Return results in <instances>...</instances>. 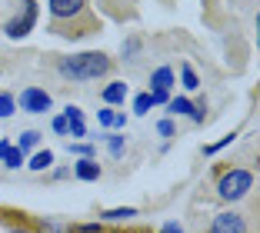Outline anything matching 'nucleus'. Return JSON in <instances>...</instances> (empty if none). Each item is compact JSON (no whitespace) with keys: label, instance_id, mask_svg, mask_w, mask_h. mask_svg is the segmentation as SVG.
<instances>
[{"label":"nucleus","instance_id":"f257e3e1","mask_svg":"<svg viewBox=\"0 0 260 233\" xmlns=\"http://www.w3.org/2000/svg\"><path fill=\"white\" fill-rule=\"evenodd\" d=\"M57 70L67 80H97V77H104L110 70V57H104V53H77V57H63L57 63Z\"/></svg>","mask_w":260,"mask_h":233},{"label":"nucleus","instance_id":"f03ea898","mask_svg":"<svg viewBox=\"0 0 260 233\" xmlns=\"http://www.w3.org/2000/svg\"><path fill=\"white\" fill-rule=\"evenodd\" d=\"M253 187V173L250 170H227L217 183V193L220 200H244Z\"/></svg>","mask_w":260,"mask_h":233},{"label":"nucleus","instance_id":"7ed1b4c3","mask_svg":"<svg viewBox=\"0 0 260 233\" xmlns=\"http://www.w3.org/2000/svg\"><path fill=\"white\" fill-rule=\"evenodd\" d=\"M34 23H37V4H34V0H23V14L7 23V37H14V40L27 37V30H30Z\"/></svg>","mask_w":260,"mask_h":233},{"label":"nucleus","instance_id":"20e7f679","mask_svg":"<svg viewBox=\"0 0 260 233\" xmlns=\"http://www.w3.org/2000/svg\"><path fill=\"white\" fill-rule=\"evenodd\" d=\"M210 233H250V230H247V217H244V213L227 210V213H217V217H214Z\"/></svg>","mask_w":260,"mask_h":233},{"label":"nucleus","instance_id":"39448f33","mask_svg":"<svg viewBox=\"0 0 260 233\" xmlns=\"http://www.w3.org/2000/svg\"><path fill=\"white\" fill-rule=\"evenodd\" d=\"M17 104H20L27 113H47V110H50V93L40 90V87H27Z\"/></svg>","mask_w":260,"mask_h":233},{"label":"nucleus","instance_id":"423d86ee","mask_svg":"<svg viewBox=\"0 0 260 233\" xmlns=\"http://www.w3.org/2000/svg\"><path fill=\"white\" fill-rule=\"evenodd\" d=\"M84 10V0H50V14L57 20H67V17H77Z\"/></svg>","mask_w":260,"mask_h":233},{"label":"nucleus","instance_id":"0eeeda50","mask_svg":"<svg viewBox=\"0 0 260 233\" xmlns=\"http://www.w3.org/2000/svg\"><path fill=\"white\" fill-rule=\"evenodd\" d=\"M170 87H174V70L170 67H157L150 74V93L153 90H167L170 93Z\"/></svg>","mask_w":260,"mask_h":233},{"label":"nucleus","instance_id":"6e6552de","mask_svg":"<svg viewBox=\"0 0 260 233\" xmlns=\"http://www.w3.org/2000/svg\"><path fill=\"white\" fill-rule=\"evenodd\" d=\"M123 100H127V83L123 80H114V83L104 87V104L107 107H117V104H123Z\"/></svg>","mask_w":260,"mask_h":233},{"label":"nucleus","instance_id":"1a4fd4ad","mask_svg":"<svg viewBox=\"0 0 260 233\" xmlns=\"http://www.w3.org/2000/svg\"><path fill=\"white\" fill-rule=\"evenodd\" d=\"M74 173L80 177V180H97L100 167H97V160H93V157H80V160H77V167H74Z\"/></svg>","mask_w":260,"mask_h":233},{"label":"nucleus","instance_id":"9d476101","mask_svg":"<svg viewBox=\"0 0 260 233\" xmlns=\"http://www.w3.org/2000/svg\"><path fill=\"white\" fill-rule=\"evenodd\" d=\"M97 120L104 123V127H127V117H123V110H97Z\"/></svg>","mask_w":260,"mask_h":233},{"label":"nucleus","instance_id":"9b49d317","mask_svg":"<svg viewBox=\"0 0 260 233\" xmlns=\"http://www.w3.org/2000/svg\"><path fill=\"white\" fill-rule=\"evenodd\" d=\"M37 143H40V134H37V130H23V134H20V140H17V150H34V147H37Z\"/></svg>","mask_w":260,"mask_h":233},{"label":"nucleus","instance_id":"f8f14e48","mask_svg":"<svg viewBox=\"0 0 260 233\" xmlns=\"http://www.w3.org/2000/svg\"><path fill=\"white\" fill-rule=\"evenodd\" d=\"M167 110H170V113H184V117H190V113H193V104H190L187 97H174V100L167 104Z\"/></svg>","mask_w":260,"mask_h":233},{"label":"nucleus","instance_id":"ddd939ff","mask_svg":"<svg viewBox=\"0 0 260 233\" xmlns=\"http://www.w3.org/2000/svg\"><path fill=\"white\" fill-rule=\"evenodd\" d=\"M50 163H54V153H50V150H40V153L30 157V170H47Z\"/></svg>","mask_w":260,"mask_h":233},{"label":"nucleus","instance_id":"4468645a","mask_svg":"<svg viewBox=\"0 0 260 233\" xmlns=\"http://www.w3.org/2000/svg\"><path fill=\"white\" fill-rule=\"evenodd\" d=\"M137 217V210L134 207H120V210H104V220H114V223H120V220H130Z\"/></svg>","mask_w":260,"mask_h":233},{"label":"nucleus","instance_id":"2eb2a0df","mask_svg":"<svg viewBox=\"0 0 260 233\" xmlns=\"http://www.w3.org/2000/svg\"><path fill=\"white\" fill-rule=\"evenodd\" d=\"M180 77H184V87H187V90H197V87H200V80H197V74L190 70V63H184V67H180Z\"/></svg>","mask_w":260,"mask_h":233},{"label":"nucleus","instance_id":"dca6fc26","mask_svg":"<svg viewBox=\"0 0 260 233\" xmlns=\"http://www.w3.org/2000/svg\"><path fill=\"white\" fill-rule=\"evenodd\" d=\"M4 163H7L10 170H17V167L23 163V153L17 150V147H7V153H4Z\"/></svg>","mask_w":260,"mask_h":233},{"label":"nucleus","instance_id":"f3484780","mask_svg":"<svg viewBox=\"0 0 260 233\" xmlns=\"http://www.w3.org/2000/svg\"><path fill=\"white\" fill-rule=\"evenodd\" d=\"M14 110H17V100L10 93H0V117H10Z\"/></svg>","mask_w":260,"mask_h":233},{"label":"nucleus","instance_id":"a211bd4d","mask_svg":"<svg viewBox=\"0 0 260 233\" xmlns=\"http://www.w3.org/2000/svg\"><path fill=\"white\" fill-rule=\"evenodd\" d=\"M153 107V100H150V93H140L137 100H134V113H147Z\"/></svg>","mask_w":260,"mask_h":233},{"label":"nucleus","instance_id":"6ab92c4d","mask_svg":"<svg viewBox=\"0 0 260 233\" xmlns=\"http://www.w3.org/2000/svg\"><path fill=\"white\" fill-rule=\"evenodd\" d=\"M67 134L70 137H87V123L84 120H67Z\"/></svg>","mask_w":260,"mask_h":233},{"label":"nucleus","instance_id":"aec40b11","mask_svg":"<svg viewBox=\"0 0 260 233\" xmlns=\"http://www.w3.org/2000/svg\"><path fill=\"white\" fill-rule=\"evenodd\" d=\"M70 153H77V157H93V147L90 143H70Z\"/></svg>","mask_w":260,"mask_h":233},{"label":"nucleus","instance_id":"412c9836","mask_svg":"<svg viewBox=\"0 0 260 233\" xmlns=\"http://www.w3.org/2000/svg\"><path fill=\"white\" fill-rule=\"evenodd\" d=\"M107 143H110V153H114V157H120V153H123V137H114V134H110Z\"/></svg>","mask_w":260,"mask_h":233},{"label":"nucleus","instance_id":"4be33fe9","mask_svg":"<svg viewBox=\"0 0 260 233\" xmlns=\"http://www.w3.org/2000/svg\"><path fill=\"white\" fill-rule=\"evenodd\" d=\"M37 233H70V230H67V226H60V223H40Z\"/></svg>","mask_w":260,"mask_h":233},{"label":"nucleus","instance_id":"5701e85b","mask_svg":"<svg viewBox=\"0 0 260 233\" xmlns=\"http://www.w3.org/2000/svg\"><path fill=\"white\" fill-rule=\"evenodd\" d=\"M150 100H153V107H157V104H170V93L167 90H153Z\"/></svg>","mask_w":260,"mask_h":233},{"label":"nucleus","instance_id":"b1692460","mask_svg":"<svg viewBox=\"0 0 260 233\" xmlns=\"http://www.w3.org/2000/svg\"><path fill=\"white\" fill-rule=\"evenodd\" d=\"M204 117H207L204 104H193V113H190V120H193V123H204Z\"/></svg>","mask_w":260,"mask_h":233},{"label":"nucleus","instance_id":"393cba45","mask_svg":"<svg viewBox=\"0 0 260 233\" xmlns=\"http://www.w3.org/2000/svg\"><path fill=\"white\" fill-rule=\"evenodd\" d=\"M63 120H84L80 107H67V110H63Z\"/></svg>","mask_w":260,"mask_h":233},{"label":"nucleus","instance_id":"a878e982","mask_svg":"<svg viewBox=\"0 0 260 233\" xmlns=\"http://www.w3.org/2000/svg\"><path fill=\"white\" fill-rule=\"evenodd\" d=\"M157 134H160V137H174V123H170V120H160V123H157Z\"/></svg>","mask_w":260,"mask_h":233},{"label":"nucleus","instance_id":"bb28decb","mask_svg":"<svg viewBox=\"0 0 260 233\" xmlns=\"http://www.w3.org/2000/svg\"><path fill=\"white\" fill-rule=\"evenodd\" d=\"M50 127H54L57 134H67V120H63V117H54V123H50Z\"/></svg>","mask_w":260,"mask_h":233},{"label":"nucleus","instance_id":"cd10ccee","mask_svg":"<svg viewBox=\"0 0 260 233\" xmlns=\"http://www.w3.org/2000/svg\"><path fill=\"white\" fill-rule=\"evenodd\" d=\"M80 233H100V230H97V223H84V226H80Z\"/></svg>","mask_w":260,"mask_h":233},{"label":"nucleus","instance_id":"c85d7f7f","mask_svg":"<svg viewBox=\"0 0 260 233\" xmlns=\"http://www.w3.org/2000/svg\"><path fill=\"white\" fill-rule=\"evenodd\" d=\"M160 233H184V230H180V226H177V223H167V226H164Z\"/></svg>","mask_w":260,"mask_h":233},{"label":"nucleus","instance_id":"c756f323","mask_svg":"<svg viewBox=\"0 0 260 233\" xmlns=\"http://www.w3.org/2000/svg\"><path fill=\"white\" fill-rule=\"evenodd\" d=\"M14 233H27V230H14Z\"/></svg>","mask_w":260,"mask_h":233}]
</instances>
